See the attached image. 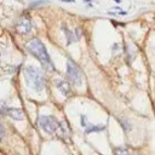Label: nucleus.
<instances>
[{
  "label": "nucleus",
  "mask_w": 155,
  "mask_h": 155,
  "mask_svg": "<svg viewBox=\"0 0 155 155\" xmlns=\"http://www.w3.org/2000/svg\"><path fill=\"white\" fill-rule=\"evenodd\" d=\"M39 126L46 132V133H54L59 130V122L56 120V117L51 115H41L38 119Z\"/></svg>",
  "instance_id": "obj_4"
},
{
  "label": "nucleus",
  "mask_w": 155,
  "mask_h": 155,
  "mask_svg": "<svg viewBox=\"0 0 155 155\" xmlns=\"http://www.w3.org/2000/svg\"><path fill=\"white\" fill-rule=\"evenodd\" d=\"M24 74V79L28 86H30L33 90H35L36 92L42 91L44 86H45V79L42 76V74L33 65H27L23 70Z\"/></svg>",
  "instance_id": "obj_2"
},
{
  "label": "nucleus",
  "mask_w": 155,
  "mask_h": 155,
  "mask_svg": "<svg viewBox=\"0 0 155 155\" xmlns=\"http://www.w3.org/2000/svg\"><path fill=\"white\" fill-rule=\"evenodd\" d=\"M54 84H56V87H57L65 97H68V96L70 94V86H69L68 81L61 80V79H56V80H54Z\"/></svg>",
  "instance_id": "obj_7"
},
{
  "label": "nucleus",
  "mask_w": 155,
  "mask_h": 155,
  "mask_svg": "<svg viewBox=\"0 0 155 155\" xmlns=\"http://www.w3.org/2000/svg\"><path fill=\"white\" fill-rule=\"evenodd\" d=\"M27 51L31 56H34L41 63V65L46 70H52V71L56 70L54 69V65H53V63H52V61L50 58V54L47 53V50H46L44 42L40 39H36L35 38V39L30 40L27 44Z\"/></svg>",
  "instance_id": "obj_1"
},
{
  "label": "nucleus",
  "mask_w": 155,
  "mask_h": 155,
  "mask_svg": "<svg viewBox=\"0 0 155 155\" xmlns=\"http://www.w3.org/2000/svg\"><path fill=\"white\" fill-rule=\"evenodd\" d=\"M114 1H115V2H120L121 0H114Z\"/></svg>",
  "instance_id": "obj_17"
},
{
  "label": "nucleus",
  "mask_w": 155,
  "mask_h": 155,
  "mask_svg": "<svg viewBox=\"0 0 155 155\" xmlns=\"http://www.w3.org/2000/svg\"><path fill=\"white\" fill-rule=\"evenodd\" d=\"M104 128H105L104 125H92V124H88L85 127V133L90 134L92 132H101V131H104Z\"/></svg>",
  "instance_id": "obj_8"
},
{
  "label": "nucleus",
  "mask_w": 155,
  "mask_h": 155,
  "mask_svg": "<svg viewBox=\"0 0 155 155\" xmlns=\"http://www.w3.org/2000/svg\"><path fill=\"white\" fill-rule=\"evenodd\" d=\"M62 1H64V2H73L74 0H62Z\"/></svg>",
  "instance_id": "obj_16"
},
{
  "label": "nucleus",
  "mask_w": 155,
  "mask_h": 155,
  "mask_svg": "<svg viewBox=\"0 0 155 155\" xmlns=\"http://www.w3.org/2000/svg\"><path fill=\"white\" fill-rule=\"evenodd\" d=\"M63 31H64L65 38H67V45H70L71 42L78 41V39H76V36L73 34V31H71V30H69L65 25H63Z\"/></svg>",
  "instance_id": "obj_9"
},
{
  "label": "nucleus",
  "mask_w": 155,
  "mask_h": 155,
  "mask_svg": "<svg viewBox=\"0 0 155 155\" xmlns=\"http://www.w3.org/2000/svg\"><path fill=\"white\" fill-rule=\"evenodd\" d=\"M16 29L18 33L21 34H29L31 31V23H30V18L28 17H22L19 18V21L16 24Z\"/></svg>",
  "instance_id": "obj_5"
},
{
  "label": "nucleus",
  "mask_w": 155,
  "mask_h": 155,
  "mask_svg": "<svg viewBox=\"0 0 155 155\" xmlns=\"http://www.w3.org/2000/svg\"><path fill=\"white\" fill-rule=\"evenodd\" d=\"M4 134H5V131H4V126H1V138H4Z\"/></svg>",
  "instance_id": "obj_15"
},
{
  "label": "nucleus",
  "mask_w": 155,
  "mask_h": 155,
  "mask_svg": "<svg viewBox=\"0 0 155 155\" xmlns=\"http://www.w3.org/2000/svg\"><path fill=\"white\" fill-rule=\"evenodd\" d=\"M67 78L74 86H81L82 84V74L79 67L70 58L67 61Z\"/></svg>",
  "instance_id": "obj_3"
},
{
  "label": "nucleus",
  "mask_w": 155,
  "mask_h": 155,
  "mask_svg": "<svg viewBox=\"0 0 155 155\" xmlns=\"http://www.w3.org/2000/svg\"><path fill=\"white\" fill-rule=\"evenodd\" d=\"M42 4H47V1H45V0H39V1H33V2L30 4V7H33V6H36V5H42Z\"/></svg>",
  "instance_id": "obj_12"
},
{
  "label": "nucleus",
  "mask_w": 155,
  "mask_h": 155,
  "mask_svg": "<svg viewBox=\"0 0 155 155\" xmlns=\"http://www.w3.org/2000/svg\"><path fill=\"white\" fill-rule=\"evenodd\" d=\"M75 35H76V39L80 40V38H81V30H80V28H75Z\"/></svg>",
  "instance_id": "obj_13"
},
{
  "label": "nucleus",
  "mask_w": 155,
  "mask_h": 155,
  "mask_svg": "<svg viewBox=\"0 0 155 155\" xmlns=\"http://www.w3.org/2000/svg\"><path fill=\"white\" fill-rule=\"evenodd\" d=\"M114 155H131L128 149L122 148V147H117L114 149Z\"/></svg>",
  "instance_id": "obj_10"
},
{
  "label": "nucleus",
  "mask_w": 155,
  "mask_h": 155,
  "mask_svg": "<svg viewBox=\"0 0 155 155\" xmlns=\"http://www.w3.org/2000/svg\"><path fill=\"white\" fill-rule=\"evenodd\" d=\"M6 115H8L11 119L17 120V121H19V120H23V119H24V113H23V110H22V109H19V108L8 107V108H7V110H6Z\"/></svg>",
  "instance_id": "obj_6"
},
{
  "label": "nucleus",
  "mask_w": 155,
  "mask_h": 155,
  "mask_svg": "<svg viewBox=\"0 0 155 155\" xmlns=\"http://www.w3.org/2000/svg\"><path fill=\"white\" fill-rule=\"evenodd\" d=\"M81 125H82L84 127H86V126L88 125V122H86V116H85V115H81Z\"/></svg>",
  "instance_id": "obj_14"
},
{
  "label": "nucleus",
  "mask_w": 155,
  "mask_h": 155,
  "mask_svg": "<svg viewBox=\"0 0 155 155\" xmlns=\"http://www.w3.org/2000/svg\"><path fill=\"white\" fill-rule=\"evenodd\" d=\"M120 124H121V126H122V128L126 131V132H128L130 130H131V125L127 122V121H125V120H120Z\"/></svg>",
  "instance_id": "obj_11"
}]
</instances>
